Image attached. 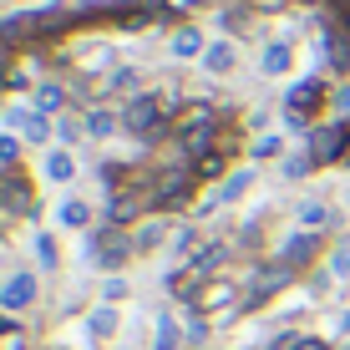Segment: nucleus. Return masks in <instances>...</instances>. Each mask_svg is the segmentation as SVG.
Masks as SVG:
<instances>
[{"mask_svg":"<svg viewBox=\"0 0 350 350\" xmlns=\"http://www.w3.org/2000/svg\"><path fill=\"white\" fill-rule=\"evenodd\" d=\"M122 127L132 132V137H142V142H163L167 132H173V122H167V112H163V92H137V96H127Z\"/></svg>","mask_w":350,"mask_h":350,"instance_id":"nucleus-1","label":"nucleus"},{"mask_svg":"<svg viewBox=\"0 0 350 350\" xmlns=\"http://www.w3.org/2000/svg\"><path fill=\"white\" fill-rule=\"evenodd\" d=\"M193 188H198L193 163L163 167V173L152 178V213H178V208H188V203H193Z\"/></svg>","mask_w":350,"mask_h":350,"instance_id":"nucleus-2","label":"nucleus"},{"mask_svg":"<svg viewBox=\"0 0 350 350\" xmlns=\"http://www.w3.org/2000/svg\"><path fill=\"white\" fill-rule=\"evenodd\" d=\"M92 254H96V269H102V274H117L132 254H137V244H132V234H122V228L107 224V228L92 234Z\"/></svg>","mask_w":350,"mask_h":350,"instance_id":"nucleus-3","label":"nucleus"},{"mask_svg":"<svg viewBox=\"0 0 350 350\" xmlns=\"http://www.w3.org/2000/svg\"><path fill=\"white\" fill-rule=\"evenodd\" d=\"M0 213L5 219H31L36 213V193L21 167H0Z\"/></svg>","mask_w":350,"mask_h":350,"instance_id":"nucleus-4","label":"nucleus"},{"mask_svg":"<svg viewBox=\"0 0 350 350\" xmlns=\"http://www.w3.org/2000/svg\"><path fill=\"white\" fill-rule=\"evenodd\" d=\"M350 152V122H325L310 132V158H315V167H330L340 163Z\"/></svg>","mask_w":350,"mask_h":350,"instance_id":"nucleus-5","label":"nucleus"},{"mask_svg":"<svg viewBox=\"0 0 350 350\" xmlns=\"http://www.w3.org/2000/svg\"><path fill=\"white\" fill-rule=\"evenodd\" d=\"M36 295H41V280H36L31 269L5 274V280H0V315H21V310H31Z\"/></svg>","mask_w":350,"mask_h":350,"instance_id":"nucleus-6","label":"nucleus"},{"mask_svg":"<svg viewBox=\"0 0 350 350\" xmlns=\"http://www.w3.org/2000/svg\"><path fill=\"white\" fill-rule=\"evenodd\" d=\"M325 102H330V92H325V81H320V77H305V81H295V87L284 92V112L305 117V122L320 112Z\"/></svg>","mask_w":350,"mask_h":350,"instance_id":"nucleus-7","label":"nucleus"},{"mask_svg":"<svg viewBox=\"0 0 350 350\" xmlns=\"http://www.w3.org/2000/svg\"><path fill=\"white\" fill-rule=\"evenodd\" d=\"M315 254H320V234H310V228H299V234H289L284 244H280V264H289V269H310V264H315Z\"/></svg>","mask_w":350,"mask_h":350,"instance_id":"nucleus-8","label":"nucleus"},{"mask_svg":"<svg viewBox=\"0 0 350 350\" xmlns=\"http://www.w3.org/2000/svg\"><path fill=\"white\" fill-rule=\"evenodd\" d=\"M228 259V244H219V239H213V244H203L198 249V254H188V264H183V269H188V280H193V289H198L203 280H213V274H219V264ZM193 289H188V295H193Z\"/></svg>","mask_w":350,"mask_h":350,"instance_id":"nucleus-9","label":"nucleus"},{"mask_svg":"<svg viewBox=\"0 0 350 350\" xmlns=\"http://www.w3.org/2000/svg\"><path fill=\"white\" fill-rule=\"evenodd\" d=\"M234 152H239V148H234V137H224L213 152H203V158L193 163V178H198V183H213V178H224V173H228V158H234Z\"/></svg>","mask_w":350,"mask_h":350,"instance_id":"nucleus-10","label":"nucleus"},{"mask_svg":"<svg viewBox=\"0 0 350 350\" xmlns=\"http://www.w3.org/2000/svg\"><path fill=\"white\" fill-rule=\"evenodd\" d=\"M10 127H21V137L26 142H46L51 137V117H41V112H31V107H16V112H10Z\"/></svg>","mask_w":350,"mask_h":350,"instance_id":"nucleus-11","label":"nucleus"},{"mask_svg":"<svg viewBox=\"0 0 350 350\" xmlns=\"http://www.w3.org/2000/svg\"><path fill=\"white\" fill-rule=\"evenodd\" d=\"M183 345V325H178L173 310H163L158 315V335H152V350H178Z\"/></svg>","mask_w":350,"mask_h":350,"instance_id":"nucleus-12","label":"nucleus"},{"mask_svg":"<svg viewBox=\"0 0 350 350\" xmlns=\"http://www.w3.org/2000/svg\"><path fill=\"white\" fill-rule=\"evenodd\" d=\"M234 62H239V51L228 41H213L208 51H203V71H213V77H224V71H234Z\"/></svg>","mask_w":350,"mask_h":350,"instance_id":"nucleus-13","label":"nucleus"},{"mask_svg":"<svg viewBox=\"0 0 350 350\" xmlns=\"http://www.w3.org/2000/svg\"><path fill=\"white\" fill-rule=\"evenodd\" d=\"M249 188H254V173H249V167H239L234 178H224V188L213 193V203H239V198H244Z\"/></svg>","mask_w":350,"mask_h":350,"instance_id":"nucleus-14","label":"nucleus"},{"mask_svg":"<svg viewBox=\"0 0 350 350\" xmlns=\"http://www.w3.org/2000/svg\"><path fill=\"white\" fill-rule=\"evenodd\" d=\"M259 71H264V77H284V71H289V46L284 41H269V46H264V56H259Z\"/></svg>","mask_w":350,"mask_h":350,"instance_id":"nucleus-15","label":"nucleus"},{"mask_svg":"<svg viewBox=\"0 0 350 350\" xmlns=\"http://www.w3.org/2000/svg\"><path fill=\"white\" fill-rule=\"evenodd\" d=\"M62 107H66V87H56V81L36 87V112H41V117H56Z\"/></svg>","mask_w":350,"mask_h":350,"instance_id":"nucleus-16","label":"nucleus"},{"mask_svg":"<svg viewBox=\"0 0 350 350\" xmlns=\"http://www.w3.org/2000/svg\"><path fill=\"white\" fill-rule=\"evenodd\" d=\"M325 224H335V208H330V203H299V228L320 234Z\"/></svg>","mask_w":350,"mask_h":350,"instance_id":"nucleus-17","label":"nucleus"},{"mask_svg":"<svg viewBox=\"0 0 350 350\" xmlns=\"http://www.w3.org/2000/svg\"><path fill=\"white\" fill-rule=\"evenodd\" d=\"M325 62H330L335 77L350 71V41H345V36H325Z\"/></svg>","mask_w":350,"mask_h":350,"instance_id":"nucleus-18","label":"nucleus"},{"mask_svg":"<svg viewBox=\"0 0 350 350\" xmlns=\"http://www.w3.org/2000/svg\"><path fill=\"white\" fill-rule=\"evenodd\" d=\"M117 127H122V112H102V107L87 112V137H112Z\"/></svg>","mask_w":350,"mask_h":350,"instance_id":"nucleus-19","label":"nucleus"},{"mask_svg":"<svg viewBox=\"0 0 350 350\" xmlns=\"http://www.w3.org/2000/svg\"><path fill=\"white\" fill-rule=\"evenodd\" d=\"M203 51H208V46H203V36L193 31V26H183V31L173 36V56H178V62H188V56H203Z\"/></svg>","mask_w":350,"mask_h":350,"instance_id":"nucleus-20","label":"nucleus"},{"mask_svg":"<svg viewBox=\"0 0 350 350\" xmlns=\"http://www.w3.org/2000/svg\"><path fill=\"white\" fill-rule=\"evenodd\" d=\"M46 178H51V183H71V178H77V163H71V152H66V148L46 158Z\"/></svg>","mask_w":350,"mask_h":350,"instance_id":"nucleus-21","label":"nucleus"},{"mask_svg":"<svg viewBox=\"0 0 350 350\" xmlns=\"http://www.w3.org/2000/svg\"><path fill=\"white\" fill-rule=\"evenodd\" d=\"M56 219H62V228H87V224H92V208H87L81 198H66Z\"/></svg>","mask_w":350,"mask_h":350,"instance_id":"nucleus-22","label":"nucleus"},{"mask_svg":"<svg viewBox=\"0 0 350 350\" xmlns=\"http://www.w3.org/2000/svg\"><path fill=\"white\" fill-rule=\"evenodd\" d=\"M163 239H167V228H163V224H142L137 234H132V244H137V254H152Z\"/></svg>","mask_w":350,"mask_h":350,"instance_id":"nucleus-23","label":"nucleus"},{"mask_svg":"<svg viewBox=\"0 0 350 350\" xmlns=\"http://www.w3.org/2000/svg\"><path fill=\"white\" fill-rule=\"evenodd\" d=\"M92 335H102V340H107V335H117V310L112 305H96L92 310Z\"/></svg>","mask_w":350,"mask_h":350,"instance_id":"nucleus-24","label":"nucleus"},{"mask_svg":"<svg viewBox=\"0 0 350 350\" xmlns=\"http://www.w3.org/2000/svg\"><path fill=\"white\" fill-rule=\"evenodd\" d=\"M21 142H26V137H16V132H0V167H16V163H21Z\"/></svg>","mask_w":350,"mask_h":350,"instance_id":"nucleus-25","label":"nucleus"},{"mask_svg":"<svg viewBox=\"0 0 350 350\" xmlns=\"http://www.w3.org/2000/svg\"><path fill=\"white\" fill-rule=\"evenodd\" d=\"M36 259H41V269H56V264H62V254H56V239H51V234L36 239Z\"/></svg>","mask_w":350,"mask_h":350,"instance_id":"nucleus-26","label":"nucleus"},{"mask_svg":"<svg viewBox=\"0 0 350 350\" xmlns=\"http://www.w3.org/2000/svg\"><path fill=\"white\" fill-rule=\"evenodd\" d=\"M102 299H107V305L127 299V280H122V274H107V280H102Z\"/></svg>","mask_w":350,"mask_h":350,"instance_id":"nucleus-27","label":"nucleus"},{"mask_svg":"<svg viewBox=\"0 0 350 350\" xmlns=\"http://www.w3.org/2000/svg\"><path fill=\"white\" fill-rule=\"evenodd\" d=\"M249 152H254L259 163H264V158H280V152H284V137H274V132H269V137H259V142H254Z\"/></svg>","mask_w":350,"mask_h":350,"instance_id":"nucleus-28","label":"nucleus"},{"mask_svg":"<svg viewBox=\"0 0 350 350\" xmlns=\"http://www.w3.org/2000/svg\"><path fill=\"white\" fill-rule=\"evenodd\" d=\"M305 173H315V158H310V152H295V158H284V178H305Z\"/></svg>","mask_w":350,"mask_h":350,"instance_id":"nucleus-29","label":"nucleus"},{"mask_svg":"<svg viewBox=\"0 0 350 350\" xmlns=\"http://www.w3.org/2000/svg\"><path fill=\"white\" fill-rule=\"evenodd\" d=\"M107 87H112V92H132V87H137V71H132V66H117ZM132 96H137V92H132Z\"/></svg>","mask_w":350,"mask_h":350,"instance_id":"nucleus-30","label":"nucleus"},{"mask_svg":"<svg viewBox=\"0 0 350 350\" xmlns=\"http://www.w3.org/2000/svg\"><path fill=\"white\" fill-rule=\"evenodd\" d=\"M81 132H87V122H71V117H62V122H56V137H62L66 148H71V142L81 137Z\"/></svg>","mask_w":350,"mask_h":350,"instance_id":"nucleus-31","label":"nucleus"},{"mask_svg":"<svg viewBox=\"0 0 350 350\" xmlns=\"http://www.w3.org/2000/svg\"><path fill=\"white\" fill-rule=\"evenodd\" d=\"M244 21H249V10H224V16H219V26H224V31H249Z\"/></svg>","mask_w":350,"mask_h":350,"instance_id":"nucleus-32","label":"nucleus"},{"mask_svg":"<svg viewBox=\"0 0 350 350\" xmlns=\"http://www.w3.org/2000/svg\"><path fill=\"white\" fill-rule=\"evenodd\" d=\"M193 244H198V228H178V234H173V249H178V254H188Z\"/></svg>","mask_w":350,"mask_h":350,"instance_id":"nucleus-33","label":"nucleus"},{"mask_svg":"<svg viewBox=\"0 0 350 350\" xmlns=\"http://www.w3.org/2000/svg\"><path fill=\"white\" fill-rule=\"evenodd\" d=\"M330 269H335V274H340V280H350V249H340V254H335V259H330Z\"/></svg>","mask_w":350,"mask_h":350,"instance_id":"nucleus-34","label":"nucleus"},{"mask_svg":"<svg viewBox=\"0 0 350 350\" xmlns=\"http://www.w3.org/2000/svg\"><path fill=\"white\" fill-rule=\"evenodd\" d=\"M0 335H16V315H0Z\"/></svg>","mask_w":350,"mask_h":350,"instance_id":"nucleus-35","label":"nucleus"},{"mask_svg":"<svg viewBox=\"0 0 350 350\" xmlns=\"http://www.w3.org/2000/svg\"><path fill=\"white\" fill-rule=\"evenodd\" d=\"M340 335H350V310H345V315H340Z\"/></svg>","mask_w":350,"mask_h":350,"instance_id":"nucleus-36","label":"nucleus"}]
</instances>
